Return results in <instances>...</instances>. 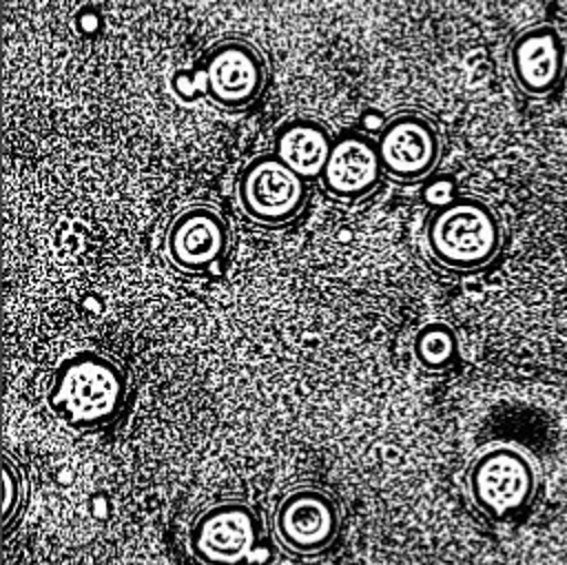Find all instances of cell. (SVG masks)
Masks as SVG:
<instances>
[{
	"instance_id": "ba28073f",
	"label": "cell",
	"mask_w": 567,
	"mask_h": 565,
	"mask_svg": "<svg viewBox=\"0 0 567 565\" xmlns=\"http://www.w3.org/2000/svg\"><path fill=\"white\" fill-rule=\"evenodd\" d=\"M230 233L219 210L206 204H193L171 219L164 253L175 268L204 273L226 255Z\"/></svg>"
},
{
	"instance_id": "5b68a950",
	"label": "cell",
	"mask_w": 567,
	"mask_h": 565,
	"mask_svg": "<svg viewBox=\"0 0 567 565\" xmlns=\"http://www.w3.org/2000/svg\"><path fill=\"white\" fill-rule=\"evenodd\" d=\"M237 199L250 219L268 226L295 219L306 199V179L275 153L252 157L239 173Z\"/></svg>"
},
{
	"instance_id": "3957f363",
	"label": "cell",
	"mask_w": 567,
	"mask_h": 565,
	"mask_svg": "<svg viewBox=\"0 0 567 565\" xmlns=\"http://www.w3.org/2000/svg\"><path fill=\"white\" fill-rule=\"evenodd\" d=\"M467 492L472 503L503 518L520 512L536 492V470L529 456L514 445H492L474 456L467 468Z\"/></svg>"
},
{
	"instance_id": "7c38bea8",
	"label": "cell",
	"mask_w": 567,
	"mask_h": 565,
	"mask_svg": "<svg viewBox=\"0 0 567 565\" xmlns=\"http://www.w3.org/2000/svg\"><path fill=\"white\" fill-rule=\"evenodd\" d=\"M332 142L326 124L312 117H297L279 126L275 135V155L303 179H317L323 173Z\"/></svg>"
},
{
	"instance_id": "4fadbf2b",
	"label": "cell",
	"mask_w": 567,
	"mask_h": 565,
	"mask_svg": "<svg viewBox=\"0 0 567 565\" xmlns=\"http://www.w3.org/2000/svg\"><path fill=\"white\" fill-rule=\"evenodd\" d=\"M412 355L423 370H445L458 357L456 330L441 319L423 323L412 337Z\"/></svg>"
},
{
	"instance_id": "5bb4252c",
	"label": "cell",
	"mask_w": 567,
	"mask_h": 565,
	"mask_svg": "<svg viewBox=\"0 0 567 565\" xmlns=\"http://www.w3.org/2000/svg\"><path fill=\"white\" fill-rule=\"evenodd\" d=\"M27 494V479L22 468L9 456H2V527L9 530V525L18 518L22 503Z\"/></svg>"
},
{
	"instance_id": "52a82bcc",
	"label": "cell",
	"mask_w": 567,
	"mask_h": 565,
	"mask_svg": "<svg viewBox=\"0 0 567 565\" xmlns=\"http://www.w3.org/2000/svg\"><path fill=\"white\" fill-rule=\"evenodd\" d=\"M383 173L401 182L427 177L441 157V135L436 124L421 113H399L390 117L377 137Z\"/></svg>"
},
{
	"instance_id": "277c9868",
	"label": "cell",
	"mask_w": 567,
	"mask_h": 565,
	"mask_svg": "<svg viewBox=\"0 0 567 565\" xmlns=\"http://www.w3.org/2000/svg\"><path fill=\"white\" fill-rule=\"evenodd\" d=\"M341 532V505L337 496L317 485L288 490L272 510L277 543L297 556L326 552Z\"/></svg>"
},
{
	"instance_id": "8992f818",
	"label": "cell",
	"mask_w": 567,
	"mask_h": 565,
	"mask_svg": "<svg viewBox=\"0 0 567 565\" xmlns=\"http://www.w3.org/2000/svg\"><path fill=\"white\" fill-rule=\"evenodd\" d=\"M259 543V516L244 501L206 507L188 530V549L202 565H244Z\"/></svg>"
},
{
	"instance_id": "6da1fadb",
	"label": "cell",
	"mask_w": 567,
	"mask_h": 565,
	"mask_svg": "<svg viewBox=\"0 0 567 565\" xmlns=\"http://www.w3.org/2000/svg\"><path fill=\"white\" fill-rule=\"evenodd\" d=\"M126 374L109 357L91 350L69 355L53 370L47 403L73 428L109 423L124 405Z\"/></svg>"
},
{
	"instance_id": "7a4b0ae2",
	"label": "cell",
	"mask_w": 567,
	"mask_h": 565,
	"mask_svg": "<svg viewBox=\"0 0 567 565\" xmlns=\"http://www.w3.org/2000/svg\"><path fill=\"white\" fill-rule=\"evenodd\" d=\"M425 246L443 268L472 273L494 261L503 246V226L487 202L458 195L430 215Z\"/></svg>"
},
{
	"instance_id": "30bf717a",
	"label": "cell",
	"mask_w": 567,
	"mask_h": 565,
	"mask_svg": "<svg viewBox=\"0 0 567 565\" xmlns=\"http://www.w3.org/2000/svg\"><path fill=\"white\" fill-rule=\"evenodd\" d=\"M516 86L527 95L551 93L565 71V42L556 27L534 24L520 31L507 53Z\"/></svg>"
},
{
	"instance_id": "9c48e42d",
	"label": "cell",
	"mask_w": 567,
	"mask_h": 565,
	"mask_svg": "<svg viewBox=\"0 0 567 565\" xmlns=\"http://www.w3.org/2000/svg\"><path fill=\"white\" fill-rule=\"evenodd\" d=\"M204 84L215 104L226 109L248 106L266 84L264 58L244 40H224L206 53Z\"/></svg>"
},
{
	"instance_id": "8fae6325",
	"label": "cell",
	"mask_w": 567,
	"mask_h": 565,
	"mask_svg": "<svg viewBox=\"0 0 567 565\" xmlns=\"http://www.w3.org/2000/svg\"><path fill=\"white\" fill-rule=\"evenodd\" d=\"M383 175L377 140L346 131L332 142V151L321 173L323 188L339 199H359L377 188Z\"/></svg>"
}]
</instances>
